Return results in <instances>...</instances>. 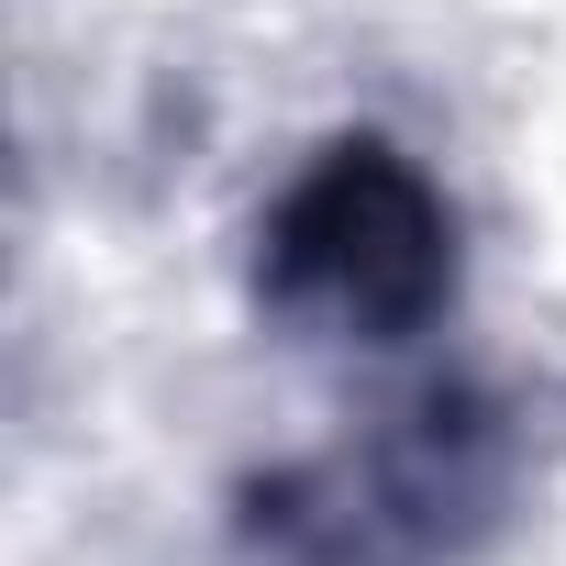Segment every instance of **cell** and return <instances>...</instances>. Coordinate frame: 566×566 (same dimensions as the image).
<instances>
[{
  "mask_svg": "<svg viewBox=\"0 0 566 566\" xmlns=\"http://www.w3.org/2000/svg\"><path fill=\"white\" fill-rule=\"evenodd\" d=\"M255 301L301 345H411L455 301V200L389 134L323 145L255 222Z\"/></svg>",
  "mask_w": 566,
  "mask_h": 566,
  "instance_id": "obj_1",
  "label": "cell"
}]
</instances>
